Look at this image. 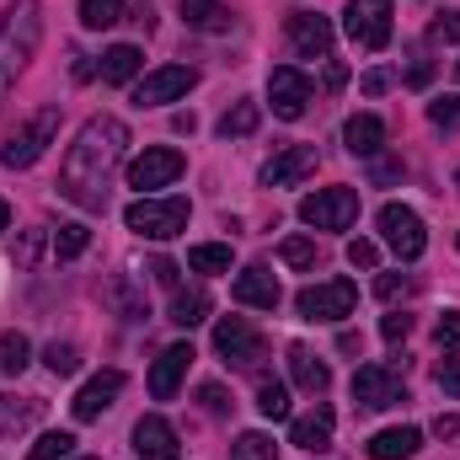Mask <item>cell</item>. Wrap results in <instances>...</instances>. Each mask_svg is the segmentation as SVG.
<instances>
[{"instance_id":"cell-1","label":"cell","mask_w":460,"mask_h":460,"mask_svg":"<svg viewBox=\"0 0 460 460\" xmlns=\"http://www.w3.org/2000/svg\"><path fill=\"white\" fill-rule=\"evenodd\" d=\"M123 150H128V128H123V118H92L81 134H75V145L65 150V166H59V193L70 199V204H81V209H102L108 204V182H113V172L123 166Z\"/></svg>"},{"instance_id":"cell-2","label":"cell","mask_w":460,"mask_h":460,"mask_svg":"<svg viewBox=\"0 0 460 460\" xmlns=\"http://www.w3.org/2000/svg\"><path fill=\"white\" fill-rule=\"evenodd\" d=\"M38 38H43V0H16L0 11V102L16 86V75L27 70Z\"/></svg>"},{"instance_id":"cell-3","label":"cell","mask_w":460,"mask_h":460,"mask_svg":"<svg viewBox=\"0 0 460 460\" xmlns=\"http://www.w3.org/2000/svg\"><path fill=\"white\" fill-rule=\"evenodd\" d=\"M188 199H155V193H145V199H134L128 209H123V226L134 230V235H145V241H172V235H182L188 230Z\"/></svg>"},{"instance_id":"cell-4","label":"cell","mask_w":460,"mask_h":460,"mask_svg":"<svg viewBox=\"0 0 460 460\" xmlns=\"http://www.w3.org/2000/svg\"><path fill=\"white\" fill-rule=\"evenodd\" d=\"M59 139V108H38L22 128H11V139L0 145V166L11 172H27L32 161H43V150Z\"/></svg>"},{"instance_id":"cell-5","label":"cell","mask_w":460,"mask_h":460,"mask_svg":"<svg viewBox=\"0 0 460 460\" xmlns=\"http://www.w3.org/2000/svg\"><path fill=\"white\" fill-rule=\"evenodd\" d=\"M353 402H358L364 412H385V407L407 402L402 369H396V364H358V369H353Z\"/></svg>"},{"instance_id":"cell-6","label":"cell","mask_w":460,"mask_h":460,"mask_svg":"<svg viewBox=\"0 0 460 460\" xmlns=\"http://www.w3.org/2000/svg\"><path fill=\"white\" fill-rule=\"evenodd\" d=\"M375 226H380L385 246H391L402 262H418V257H423L429 230H423V215H418V209H407V204H385V209L375 215Z\"/></svg>"},{"instance_id":"cell-7","label":"cell","mask_w":460,"mask_h":460,"mask_svg":"<svg viewBox=\"0 0 460 460\" xmlns=\"http://www.w3.org/2000/svg\"><path fill=\"white\" fill-rule=\"evenodd\" d=\"M182 172H188L182 150H172V145H150L145 155H134V161H128V188L145 199V193H155V188H172Z\"/></svg>"},{"instance_id":"cell-8","label":"cell","mask_w":460,"mask_h":460,"mask_svg":"<svg viewBox=\"0 0 460 460\" xmlns=\"http://www.w3.org/2000/svg\"><path fill=\"white\" fill-rule=\"evenodd\" d=\"M353 305H358V289H353L348 279L305 284V289L295 295V311H300L305 322H343V316H353Z\"/></svg>"},{"instance_id":"cell-9","label":"cell","mask_w":460,"mask_h":460,"mask_svg":"<svg viewBox=\"0 0 460 460\" xmlns=\"http://www.w3.org/2000/svg\"><path fill=\"white\" fill-rule=\"evenodd\" d=\"M300 220L316 230H348L358 220V193L353 188H316L300 199Z\"/></svg>"},{"instance_id":"cell-10","label":"cell","mask_w":460,"mask_h":460,"mask_svg":"<svg viewBox=\"0 0 460 460\" xmlns=\"http://www.w3.org/2000/svg\"><path fill=\"white\" fill-rule=\"evenodd\" d=\"M215 353L226 364H235V369H257V358L268 353V343H262V332L246 316H226V322H215Z\"/></svg>"},{"instance_id":"cell-11","label":"cell","mask_w":460,"mask_h":460,"mask_svg":"<svg viewBox=\"0 0 460 460\" xmlns=\"http://www.w3.org/2000/svg\"><path fill=\"white\" fill-rule=\"evenodd\" d=\"M343 32L358 49H385L391 43V0H348Z\"/></svg>"},{"instance_id":"cell-12","label":"cell","mask_w":460,"mask_h":460,"mask_svg":"<svg viewBox=\"0 0 460 460\" xmlns=\"http://www.w3.org/2000/svg\"><path fill=\"white\" fill-rule=\"evenodd\" d=\"M193 86H199V70H193V65H161V70H150V75L134 86V102H139V108H166V102L188 97Z\"/></svg>"},{"instance_id":"cell-13","label":"cell","mask_w":460,"mask_h":460,"mask_svg":"<svg viewBox=\"0 0 460 460\" xmlns=\"http://www.w3.org/2000/svg\"><path fill=\"white\" fill-rule=\"evenodd\" d=\"M284 32H289V49L300 59H327L332 54V22L322 11H289Z\"/></svg>"},{"instance_id":"cell-14","label":"cell","mask_w":460,"mask_h":460,"mask_svg":"<svg viewBox=\"0 0 460 460\" xmlns=\"http://www.w3.org/2000/svg\"><path fill=\"white\" fill-rule=\"evenodd\" d=\"M268 102H273V118L295 123V118H305V108H311V81L295 65H279L268 75Z\"/></svg>"},{"instance_id":"cell-15","label":"cell","mask_w":460,"mask_h":460,"mask_svg":"<svg viewBox=\"0 0 460 460\" xmlns=\"http://www.w3.org/2000/svg\"><path fill=\"white\" fill-rule=\"evenodd\" d=\"M230 295H235V305H252V311H279V300H284L279 279H273L262 262L241 268V273H235V284H230Z\"/></svg>"},{"instance_id":"cell-16","label":"cell","mask_w":460,"mask_h":460,"mask_svg":"<svg viewBox=\"0 0 460 460\" xmlns=\"http://www.w3.org/2000/svg\"><path fill=\"white\" fill-rule=\"evenodd\" d=\"M118 391H123V375L118 369H102V375H92L81 391H75V402H70V412H75V423H97L108 407L118 402Z\"/></svg>"},{"instance_id":"cell-17","label":"cell","mask_w":460,"mask_h":460,"mask_svg":"<svg viewBox=\"0 0 460 460\" xmlns=\"http://www.w3.org/2000/svg\"><path fill=\"white\" fill-rule=\"evenodd\" d=\"M193 358H199L193 343L161 348V358H155V369H150V396H155V402H172V396H177V385L188 380V364H193Z\"/></svg>"},{"instance_id":"cell-18","label":"cell","mask_w":460,"mask_h":460,"mask_svg":"<svg viewBox=\"0 0 460 460\" xmlns=\"http://www.w3.org/2000/svg\"><path fill=\"white\" fill-rule=\"evenodd\" d=\"M311 172H316V145H284L262 166V188H289V182H305Z\"/></svg>"},{"instance_id":"cell-19","label":"cell","mask_w":460,"mask_h":460,"mask_svg":"<svg viewBox=\"0 0 460 460\" xmlns=\"http://www.w3.org/2000/svg\"><path fill=\"white\" fill-rule=\"evenodd\" d=\"M332 429H338V412H332L327 402H316L305 418H295V423H289V445H300V450L322 456V450H332Z\"/></svg>"},{"instance_id":"cell-20","label":"cell","mask_w":460,"mask_h":460,"mask_svg":"<svg viewBox=\"0 0 460 460\" xmlns=\"http://www.w3.org/2000/svg\"><path fill=\"white\" fill-rule=\"evenodd\" d=\"M177 450H182V445H177V429H172L166 418L150 412V418L134 423V456L139 460H177Z\"/></svg>"},{"instance_id":"cell-21","label":"cell","mask_w":460,"mask_h":460,"mask_svg":"<svg viewBox=\"0 0 460 460\" xmlns=\"http://www.w3.org/2000/svg\"><path fill=\"white\" fill-rule=\"evenodd\" d=\"M289 375H295V385H300L305 396H327V385H332V369H327L305 343H289Z\"/></svg>"},{"instance_id":"cell-22","label":"cell","mask_w":460,"mask_h":460,"mask_svg":"<svg viewBox=\"0 0 460 460\" xmlns=\"http://www.w3.org/2000/svg\"><path fill=\"white\" fill-rule=\"evenodd\" d=\"M343 145H348V155L375 161V155H380V145H385V123H380L375 113H353V118H348V128H343Z\"/></svg>"},{"instance_id":"cell-23","label":"cell","mask_w":460,"mask_h":460,"mask_svg":"<svg viewBox=\"0 0 460 460\" xmlns=\"http://www.w3.org/2000/svg\"><path fill=\"white\" fill-rule=\"evenodd\" d=\"M364 450H369V460H412L423 450V434L418 429H380Z\"/></svg>"},{"instance_id":"cell-24","label":"cell","mask_w":460,"mask_h":460,"mask_svg":"<svg viewBox=\"0 0 460 460\" xmlns=\"http://www.w3.org/2000/svg\"><path fill=\"white\" fill-rule=\"evenodd\" d=\"M177 16L193 27V32H230V5H220V0H182L177 5Z\"/></svg>"},{"instance_id":"cell-25","label":"cell","mask_w":460,"mask_h":460,"mask_svg":"<svg viewBox=\"0 0 460 460\" xmlns=\"http://www.w3.org/2000/svg\"><path fill=\"white\" fill-rule=\"evenodd\" d=\"M139 70H145V54H139L134 43H113V49L102 54V81H108V86H128Z\"/></svg>"},{"instance_id":"cell-26","label":"cell","mask_w":460,"mask_h":460,"mask_svg":"<svg viewBox=\"0 0 460 460\" xmlns=\"http://www.w3.org/2000/svg\"><path fill=\"white\" fill-rule=\"evenodd\" d=\"M204 316H209V295H204V289H172V322H177L182 332H193Z\"/></svg>"},{"instance_id":"cell-27","label":"cell","mask_w":460,"mask_h":460,"mask_svg":"<svg viewBox=\"0 0 460 460\" xmlns=\"http://www.w3.org/2000/svg\"><path fill=\"white\" fill-rule=\"evenodd\" d=\"M188 268H193V273H230V246L226 241L193 246V252H188Z\"/></svg>"},{"instance_id":"cell-28","label":"cell","mask_w":460,"mask_h":460,"mask_svg":"<svg viewBox=\"0 0 460 460\" xmlns=\"http://www.w3.org/2000/svg\"><path fill=\"white\" fill-rule=\"evenodd\" d=\"M257 123H262V108H257V102H235V108L220 118V139H246Z\"/></svg>"},{"instance_id":"cell-29","label":"cell","mask_w":460,"mask_h":460,"mask_svg":"<svg viewBox=\"0 0 460 460\" xmlns=\"http://www.w3.org/2000/svg\"><path fill=\"white\" fill-rule=\"evenodd\" d=\"M113 22H123V0H81V27L102 32Z\"/></svg>"},{"instance_id":"cell-30","label":"cell","mask_w":460,"mask_h":460,"mask_svg":"<svg viewBox=\"0 0 460 460\" xmlns=\"http://www.w3.org/2000/svg\"><path fill=\"white\" fill-rule=\"evenodd\" d=\"M257 412L273 418V423H284V418H289V391H284L279 380H262V385H257Z\"/></svg>"},{"instance_id":"cell-31","label":"cell","mask_w":460,"mask_h":460,"mask_svg":"<svg viewBox=\"0 0 460 460\" xmlns=\"http://www.w3.org/2000/svg\"><path fill=\"white\" fill-rule=\"evenodd\" d=\"M230 460H279V450H273V439H268V434H257V429H252V434H241V439L230 445Z\"/></svg>"},{"instance_id":"cell-32","label":"cell","mask_w":460,"mask_h":460,"mask_svg":"<svg viewBox=\"0 0 460 460\" xmlns=\"http://www.w3.org/2000/svg\"><path fill=\"white\" fill-rule=\"evenodd\" d=\"M86 246H92V230H86V226H59V230H54V257H65V262H70V257H81Z\"/></svg>"},{"instance_id":"cell-33","label":"cell","mask_w":460,"mask_h":460,"mask_svg":"<svg viewBox=\"0 0 460 460\" xmlns=\"http://www.w3.org/2000/svg\"><path fill=\"white\" fill-rule=\"evenodd\" d=\"M279 262L284 268H316V241H305V235L279 241Z\"/></svg>"},{"instance_id":"cell-34","label":"cell","mask_w":460,"mask_h":460,"mask_svg":"<svg viewBox=\"0 0 460 460\" xmlns=\"http://www.w3.org/2000/svg\"><path fill=\"white\" fill-rule=\"evenodd\" d=\"M27 353H32V343H27L22 332H5V338H0V369H5V375H22V369H27Z\"/></svg>"},{"instance_id":"cell-35","label":"cell","mask_w":460,"mask_h":460,"mask_svg":"<svg viewBox=\"0 0 460 460\" xmlns=\"http://www.w3.org/2000/svg\"><path fill=\"white\" fill-rule=\"evenodd\" d=\"M75 450V434H65V429H54V434H43L32 450H27V460H65Z\"/></svg>"},{"instance_id":"cell-36","label":"cell","mask_w":460,"mask_h":460,"mask_svg":"<svg viewBox=\"0 0 460 460\" xmlns=\"http://www.w3.org/2000/svg\"><path fill=\"white\" fill-rule=\"evenodd\" d=\"M43 364H49L54 375H75V369H81V353H75V343H49L43 348Z\"/></svg>"},{"instance_id":"cell-37","label":"cell","mask_w":460,"mask_h":460,"mask_svg":"<svg viewBox=\"0 0 460 460\" xmlns=\"http://www.w3.org/2000/svg\"><path fill=\"white\" fill-rule=\"evenodd\" d=\"M429 123L445 128V134H460V97H439V102H429Z\"/></svg>"},{"instance_id":"cell-38","label":"cell","mask_w":460,"mask_h":460,"mask_svg":"<svg viewBox=\"0 0 460 460\" xmlns=\"http://www.w3.org/2000/svg\"><path fill=\"white\" fill-rule=\"evenodd\" d=\"M434 343L445 348V353H456V348H460V311H445V316H439V327H434Z\"/></svg>"},{"instance_id":"cell-39","label":"cell","mask_w":460,"mask_h":460,"mask_svg":"<svg viewBox=\"0 0 460 460\" xmlns=\"http://www.w3.org/2000/svg\"><path fill=\"white\" fill-rule=\"evenodd\" d=\"M375 295H380V300H402V295H412V279H407V273H380V279H375Z\"/></svg>"},{"instance_id":"cell-40","label":"cell","mask_w":460,"mask_h":460,"mask_svg":"<svg viewBox=\"0 0 460 460\" xmlns=\"http://www.w3.org/2000/svg\"><path fill=\"white\" fill-rule=\"evenodd\" d=\"M348 262H353V268H375V262H380V246L358 235V241H348Z\"/></svg>"},{"instance_id":"cell-41","label":"cell","mask_w":460,"mask_h":460,"mask_svg":"<svg viewBox=\"0 0 460 460\" xmlns=\"http://www.w3.org/2000/svg\"><path fill=\"white\" fill-rule=\"evenodd\" d=\"M38 412H43V402H22V407H16V396H11V402L0 407V423H32Z\"/></svg>"},{"instance_id":"cell-42","label":"cell","mask_w":460,"mask_h":460,"mask_svg":"<svg viewBox=\"0 0 460 460\" xmlns=\"http://www.w3.org/2000/svg\"><path fill=\"white\" fill-rule=\"evenodd\" d=\"M407 332H412V316H402V311L380 322V338H385V343H407Z\"/></svg>"},{"instance_id":"cell-43","label":"cell","mask_w":460,"mask_h":460,"mask_svg":"<svg viewBox=\"0 0 460 460\" xmlns=\"http://www.w3.org/2000/svg\"><path fill=\"white\" fill-rule=\"evenodd\" d=\"M439 43H460V11H445V16H434V27H429Z\"/></svg>"},{"instance_id":"cell-44","label":"cell","mask_w":460,"mask_h":460,"mask_svg":"<svg viewBox=\"0 0 460 460\" xmlns=\"http://www.w3.org/2000/svg\"><path fill=\"white\" fill-rule=\"evenodd\" d=\"M434 380H439V391H450V396H460V358H445V364L434 369Z\"/></svg>"},{"instance_id":"cell-45","label":"cell","mask_w":460,"mask_h":460,"mask_svg":"<svg viewBox=\"0 0 460 460\" xmlns=\"http://www.w3.org/2000/svg\"><path fill=\"white\" fill-rule=\"evenodd\" d=\"M199 402H204V412H215V418H226L230 412V402H226L220 385H199Z\"/></svg>"},{"instance_id":"cell-46","label":"cell","mask_w":460,"mask_h":460,"mask_svg":"<svg viewBox=\"0 0 460 460\" xmlns=\"http://www.w3.org/2000/svg\"><path fill=\"white\" fill-rule=\"evenodd\" d=\"M150 279H155V284H166V289H177V262L155 257V262H150Z\"/></svg>"},{"instance_id":"cell-47","label":"cell","mask_w":460,"mask_h":460,"mask_svg":"<svg viewBox=\"0 0 460 460\" xmlns=\"http://www.w3.org/2000/svg\"><path fill=\"white\" fill-rule=\"evenodd\" d=\"M385 86H391V75H385V70H369V75H364V97H380Z\"/></svg>"},{"instance_id":"cell-48","label":"cell","mask_w":460,"mask_h":460,"mask_svg":"<svg viewBox=\"0 0 460 460\" xmlns=\"http://www.w3.org/2000/svg\"><path fill=\"white\" fill-rule=\"evenodd\" d=\"M402 177V161H375V182H396Z\"/></svg>"},{"instance_id":"cell-49","label":"cell","mask_w":460,"mask_h":460,"mask_svg":"<svg viewBox=\"0 0 460 460\" xmlns=\"http://www.w3.org/2000/svg\"><path fill=\"white\" fill-rule=\"evenodd\" d=\"M434 434H439V439H456V434H460V418H434Z\"/></svg>"},{"instance_id":"cell-50","label":"cell","mask_w":460,"mask_h":460,"mask_svg":"<svg viewBox=\"0 0 460 460\" xmlns=\"http://www.w3.org/2000/svg\"><path fill=\"white\" fill-rule=\"evenodd\" d=\"M193 123H199L193 113H177V118H172V128H177V134H193Z\"/></svg>"},{"instance_id":"cell-51","label":"cell","mask_w":460,"mask_h":460,"mask_svg":"<svg viewBox=\"0 0 460 460\" xmlns=\"http://www.w3.org/2000/svg\"><path fill=\"white\" fill-rule=\"evenodd\" d=\"M11 226V204H5V199H0V230Z\"/></svg>"},{"instance_id":"cell-52","label":"cell","mask_w":460,"mask_h":460,"mask_svg":"<svg viewBox=\"0 0 460 460\" xmlns=\"http://www.w3.org/2000/svg\"><path fill=\"white\" fill-rule=\"evenodd\" d=\"M456 81H460V59H456Z\"/></svg>"},{"instance_id":"cell-53","label":"cell","mask_w":460,"mask_h":460,"mask_svg":"<svg viewBox=\"0 0 460 460\" xmlns=\"http://www.w3.org/2000/svg\"><path fill=\"white\" fill-rule=\"evenodd\" d=\"M456 182H460V172H456Z\"/></svg>"},{"instance_id":"cell-54","label":"cell","mask_w":460,"mask_h":460,"mask_svg":"<svg viewBox=\"0 0 460 460\" xmlns=\"http://www.w3.org/2000/svg\"><path fill=\"white\" fill-rule=\"evenodd\" d=\"M456 241H460V235H456Z\"/></svg>"},{"instance_id":"cell-55","label":"cell","mask_w":460,"mask_h":460,"mask_svg":"<svg viewBox=\"0 0 460 460\" xmlns=\"http://www.w3.org/2000/svg\"><path fill=\"white\" fill-rule=\"evenodd\" d=\"M86 460H92V456H86Z\"/></svg>"}]
</instances>
